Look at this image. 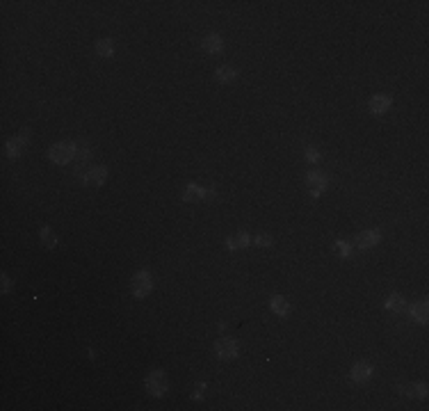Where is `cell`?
Returning <instances> with one entry per match:
<instances>
[{"instance_id":"cell-1","label":"cell","mask_w":429,"mask_h":411,"mask_svg":"<svg viewBox=\"0 0 429 411\" xmlns=\"http://www.w3.org/2000/svg\"><path fill=\"white\" fill-rule=\"evenodd\" d=\"M75 151H78V144L75 142H57V144L50 146L48 151V158L53 160L55 165H66L69 160H73L75 158Z\"/></svg>"},{"instance_id":"cell-2","label":"cell","mask_w":429,"mask_h":411,"mask_svg":"<svg viewBox=\"0 0 429 411\" xmlns=\"http://www.w3.org/2000/svg\"><path fill=\"white\" fill-rule=\"evenodd\" d=\"M144 386L146 391H149L151 395H156V398H160V395L167 393V377L162 370H151L149 375H146L144 379Z\"/></svg>"},{"instance_id":"cell-3","label":"cell","mask_w":429,"mask_h":411,"mask_svg":"<svg viewBox=\"0 0 429 411\" xmlns=\"http://www.w3.org/2000/svg\"><path fill=\"white\" fill-rule=\"evenodd\" d=\"M130 288H133V295L135 297H146L151 290H153V281H151V274L146 270H140L135 272L133 281H130Z\"/></svg>"},{"instance_id":"cell-4","label":"cell","mask_w":429,"mask_h":411,"mask_svg":"<svg viewBox=\"0 0 429 411\" xmlns=\"http://www.w3.org/2000/svg\"><path fill=\"white\" fill-rule=\"evenodd\" d=\"M214 354L219 359H235L237 357V343L233 338H219L214 343Z\"/></svg>"},{"instance_id":"cell-5","label":"cell","mask_w":429,"mask_h":411,"mask_svg":"<svg viewBox=\"0 0 429 411\" xmlns=\"http://www.w3.org/2000/svg\"><path fill=\"white\" fill-rule=\"evenodd\" d=\"M27 140H30V130H21L18 137H11L7 142V156L9 158H18L23 153V149L27 146Z\"/></svg>"},{"instance_id":"cell-6","label":"cell","mask_w":429,"mask_h":411,"mask_svg":"<svg viewBox=\"0 0 429 411\" xmlns=\"http://www.w3.org/2000/svg\"><path fill=\"white\" fill-rule=\"evenodd\" d=\"M306 185L313 188V195H320L322 190L327 188V176L322 172H317V169H311V172L306 174Z\"/></svg>"},{"instance_id":"cell-7","label":"cell","mask_w":429,"mask_h":411,"mask_svg":"<svg viewBox=\"0 0 429 411\" xmlns=\"http://www.w3.org/2000/svg\"><path fill=\"white\" fill-rule=\"evenodd\" d=\"M107 179V169L105 167H91L87 169L85 174V185H91V188H98V185H103Z\"/></svg>"},{"instance_id":"cell-8","label":"cell","mask_w":429,"mask_h":411,"mask_svg":"<svg viewBox=\"0 0 429 411\" xmlns=\"http://www.w3.org/2000/svg\"><path fill=\"white\" fill-rule=\"evenodd\" d=\"M393 105V98L388 94H377L370 98V112L372 114H384Z\"/></svg>"},{"instance_id":"cell-9","label":"cell","mask_w":429,"mask_h":411,"mask_svg":"<svg viewBox=\"0 0 429 411\" xmlns=\"http://www.w3.org/2000/svg\"><path fill=\"white\" fill-rule=\"evenodd\" d=\"M379 240H381V233L379 231H363V233H359V235H356V244H359L361 249L375 247Z\"/></svg>"},{"instance_id":"cell-10","label":"cell","mask_w":429,"mask_h":411,"mask_svg":"<svg viewBox=\"0 0 429 411\" xmlns=\"http://www.w3.org/2000/svg\"><path fill=\"white\" fill-rule=\"evenodd\" d=\"M201 48H204L206 53H210V55L221 53V48H224V41H221L219 34H208V37L201 41Z\"/></svg>"},{"instance_id":"cell-11","label":"cell","mask_w":429,"mask_h":411,"mask_svg":"<svg viewBox=\"0 0 429 411\" xmlns=\"http://www.w3.org/2000/svg\"><path fill=\"white\" fill-rule=\"evenodd\" d=\"M372 375V366L368 361H359L352 366V379L354 382H365Z\"/></svg>"},{"instance_id":"cell-12","label":"cell","mask_w":429,"mask_h":411,"mask_svg":"<svg viewBox=\"0 0 429 411\" xmlns=\"http://www.w3.org/2000/svg\"><path fill=\"white\" fill-rule=\"evenodd\" d=\"M249 242H251V238H249V233H235V235H231V238L226 240V247L228 249H244V247H249Z\"/></svg>"},{"instance_id":"cell-13","label":"cell","mask_w":429,"mask_h":411,"mask_svg":"<svg viewBox=\"0 0 429 411\" xmlns=\"http://www.w3.org/2000/svg\"><path fill=\"white\" fill-rule=\"evenodd\" d=\"M204 197H206V190L194 185V183H190L188 188H185V192H183V199L185 201H201Z\"/></svg>"},{"instance_id":"cell-14","label":"cell","mask_w":429,"mask_h":411,"mask_svg":"<svg viewBox=\"0 0 429 411\" xmlns=\"http://www.w3.org/2000/svg\"><path fill=\"white\" fill-rule=\"evenodd\" d=\"M269 306H272V311L276 315H281V318H285V315L290 313V304L285 302L281 295H276V297H272V302H269Z\"/></svg>"},{"instance_id":"cell-15","label":"cell","mask_w":429,"mask_h":411,"mask_svg":"<svg viewBox=\"0 0 429 411\" xmlns=\"http://www.w3.org/2000/svg\"><path fill=\"white\" fill-rule=\"evenodd\" d=\"M400 391L407 395H411V398H425L427 395V386L425 384H411V386H400Z\"/></svg>"},{"instance_id":"cell-16","label":"cell","mask_w":429,"mask_h":411,"mask_svg":"<svg viewBox=\"0 0 429 411\" xmlns=\"http://www.w3.org/2000/svg\"><path fill=\"white\" fill-rule=\"evenodd\" d=\"M214 76H217V80H221V82H231L237 78V71L233 69V66H219Z\"/></svg>"},{"instance_id":"cell-17","label":"cell","mask_w":429,"mask_h":411,"mask_svg":"<svg viewBox=\"0 0 429 411\" xmlns=\"http://www.w3.org/2000/svg\"><path fill=\"white\" fill-rule=\"evenodd\" d=\"M96 53L101 55V57H112L114 55V46L110 39H101V41H96Z\"/></svg>"},{"instance_id":"cell-18","label":"cell","mask_w":429,"mask_h":411,"mask_svg":"<svg viewBox=\"0 0 429 411\" xmlns=\"http://www.w3.org/2000/svg\"><path fill=\"white\" fill-rule=\"evenodd\" d=\"M411 313H413V318L418 320V322H423L425 325V322H427V302H425V299L423 302H418L416 306L411 308Z\"/></svg>"},{"instance_id":"cell-19","label":"cell","mask_w":429,"mask_h":411,"mask_svg":"<svg viewBox=\"0 0 429 411\" xmlns=\"http://www.w3.org/2000/svg\"><path fill=\"white\" fill-rule=\"evenodd\" d=\"M41 242H43V247L53 249V247H57V235H55V233L46 226V228H41Z\"/></svg>"},{"instance_id":"cell-20","label":"cell","mask_w":429,"mask_h":411,"mask_svg":"<svg viewBox=\"0 0 429 411\" xmlns=\"http://www.w3.org/2000/svg\"><path fill=\"white\" fill-rule=\"evenodd\" d=\"M75 160H78V165H82L85 160H89V146H87V144H78V151H75Z\"/></svg>"},{"instance_id":"cell-21","label":"cell","mask_w":429,"mask_h":411,"mask_svg":"<svg viewBox=\"0 0 429 411\" xmlns=\"http://www.w3.org/2000/svg\"><path fill=\"white\" fill-rule=\"evenodd\" d=\"M386 306L391 308V311H402V308H404V299L400 297V295H391V299L386 302Z\"/></svg>"},{"instance_id":"cell-22","label":"cell","mask_w":429,"mask_h":411,"mask_svg":"<svg viewBox=\"0 0 429 411\" xmlns=\"http://www.w3.org/2000/svg\"><path fill=\"white\" fill-rule=\"evenodd\" d=\"M256 244H258V247H269V244H272V235H265V233H260V235L256 238Z\"/></svg>"},{"instance_id":"cell-23","label":"cell","mask_w":429,"mask_h":411,"mask_svg":"<svg viewBox=\"0 0 429 411\" xmlns=\"http://www.w3.org/2000/svg\"><path fill=\"white\" fill-rule=\"evenodd\" d=\"M336 249H338L340 256H349V244L343 242V240H338V242H336Z\"/></svg>"},{"instance_id":"cell-24","label":"cell","mask_w":429,"mask_h":411,"mask_svg":"<svg viewBox=\"0 0 429 411\" xmlns=\"http://www.w3.org/2000/svg\"><path fill=\"white\" fill-rule=\"evenodd\" d=\"M306 158H308L311 163H317V160H320V153H317L315 149H311V146H308V149H306Z\"/></svg>"},{"instance_id":"cell-25","label":"cell","mask_w":429,"mask_h":411,"mask_svg":"<svg viewBox=\"0 0 429 411\" xmlns=\"http://www.w3.org/2000/svg\"><path fill=\"white\" fill-rule=\"evenodd\" d=\"M11 290V281H9V276L2 274V292H9Z\"/></svg>"}]
</instances>
